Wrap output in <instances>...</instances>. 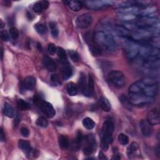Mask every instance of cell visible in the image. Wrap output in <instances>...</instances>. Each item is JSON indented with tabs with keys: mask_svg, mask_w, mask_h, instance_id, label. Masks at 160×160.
<instances>
[{
	"mask_svg": "<svg viewBox=\"0 0 160 160\" xmlns=\"http://www.w3.org/2000/svg\"><path fill=\"white\" fill-rule=\"evenodd\" d=\"M83 146V153L85 155H90L97 150V144L96 138L93 134H88L83 137L82 142Z\"/></svg>",
	"mask_w": 160,
	"mask_h": 160,
	"instance_id": "3957f363",
	"label": "cell"
},
{
	"mask_svg": "<svg viewBox=\"0 0 160 160\" xmlns=\"http://www.w3.org/2000/svg\"><path fill=\"white\" fill-rule=\"evenodd\" d=\"M0 136H1V141H4L5 140V135L2 128L1 129V135H0Z\"/></svg>",
	"mask_w": 160,
	"mask_h": 160,
	"instance_id": "f6af8a7d",
	"label": "cell"
},
{
	"mask_svg": "<svg viewBox=\"0 0 160 160\" xmlns=\"http://www.w3.org/2000/svg\"><path fill=\"white\" fill-rule=\"evenodd\" d=\"M0 35H1V38L3 41H9V35L6 30H2L1 33H0Z\"/></svg>",
	"mask_w": 160,
	"mask_h": 160,
	"instance_id": "ab89813d",
	"label": "cell"
},
{
	"mask_svg": "<svg viewBox=\"0 0 160 160\" xmlns=\"http://www.w3.org/2000/svg\"><path fill=\"white\" fill-rule=\"evenodd\" d=\"M36 124L41 128H46L48 125V121L44 117H40L36 120Z\"/></svg>",
	"mask_w": 160,
	"mask_h": 160,
	"instance_id": "836d02e7",
	"label": "cell"
},
{
	"mask_svg": "<svg viewBox=\"0 0 160 160\" xmlns=\"http://www.w3.org/2000/svg\"><path fill=\"white\" fill-rule=\"evenodd\" d=\"M9 35L13 39H16L19 37V31L15 27H12L9 29Z\"/></svg>",
	"mask_w": 160,
	"mask_h": 160,
	"instance_id": "d590c367",
	"label": "cell"
},
{
	"mask_svg": "<svg viewBox=\"0 0 160 160\" xmlns=\"http://www.w3.org/2000/svg\"><path fill=\"white\" fill-rule=\"evenodd\" d=\"M82 123H83V125L85 128H87V130H92L93 128H94V127L95 126V123L90 118H84L83 121H82Z\"/></svg>",
	"mask_w": 160,
	"mask_h": 160,
	"instance_id": "cb8c5ba5",
	"label": "cell"
},
{
	"mask_svg": "<svg viewBox=\"0 0 160 160\" xmlns=\"http://www.w3.org/2000/svg\"><path fill=\"white\" fill-rule=\"evenodd\" d=\"M43 62L44 66L49 71L54 72L56 70L57 67L55 62L54 61V60L49 58V56H44L43 60Z\"/></svg>",
	"mask_w": 160,
	"mask_h": 160,
	"instance_id": "2e32d148",
	"label": "cell"
},
{
	"mask_svg": "<svg viewBox=\"0 0 160 160\" xmlns=\"http://www.w3.org/2000/svg\"><path fill=\"white\" fill-rule=\"evenodd\" d=\"M57 55L59 57L60 61H68L67 60V55L66 53L65 49H63L62 48H57Z\"/></svg>",
	"mask_w": 160,
	"mask_h": 160,
	"instance_id": "83f0119b",
	"label": "cell"
},
{
	"mask_svg": "<svg viewBox=\"0 0 160 160\" xmlns=\"http://www.w3.org/2000/svg\"><path fill=\"white\" fill-rule=\"evenodd\" d=\"M140 48V45L136 43L134 41L129 39V41L124 45V49L128 58L130 60L136 58L138 55Z\"/></svg>",
	"mask_w": 160,
	"mask_h": 160,
	"instance_id": "5b68a950",
	"label": "cell"
},
{
	"mask_svg": "<svg viewBox=\"0 0 160 160\" xmlns=\"http://www.w3.org/2000/svg\"><path fill=\"white\" fill-rule=\"evenodd\" d=\"M20 131H21V135H22L23 137L28 138L29 136V130H28V129L27 128H26V127H22L21 128Z\"/></svg>",
	"mask_w": 160,
	"mask_h": 160,
	"instance_id": "60d3db41",
	"label": "cell"
},
{
	"mask_svg": "<svg viewBox=\"0 0 160 160\" xmlns=\"http://www.w3.org/2000/svg\"><path fill=\"white\" fill-rule=\"evenodd\" d=\"M157 153H156V154H157V156H159V146H158L156 148V150H155Z\"/></svg>",
	"mask_w": 160,
	"mask_h": 160,
	"instance_id": "7dc6e473",
	"label": "cell"
},
{
	"mask_svg": "<svg viewBox=\"0 0 160 160\" xmlns=\"http://www.w3.org/2000/svg\"><path fill=\"white\" fill-rule=\"evenodd\" d=\"M95 43L101 49L108 51H114L116 49L117 45L114 38L110 33L103 31L96 32L93 35Z\"/></svg>",
	"mask_w": 160,
	"mask_h": 160,
	"instance_id": "6da1fadb",
	"label": "cell"
},
{
	"mask_svg": "<svg viewBox=\"0 0 160 160\" xmlns=\"http://www.w3.org/2000/svg\"><path fill=\"white\" fill-rule=\"evenodd\" d=\"M68 55L71 60L74 62H77L80 60V56L78 53L74 50H68Z\"/></svg>",
	"mask_w": 160,
	"mask_h": 160,
	"instance_id": "d6a6232c",
	"label": "cell"
},
{
	"mask_svg": "<svg viewBox=\"0 0 160 160\" xmlns=\"http://www.w3.org/2000/svg\"><path fill=\"white\" fill-rule=\"evenodd\" d=\"M93 22V18L89 14H83L77 19V25L80 29H87L89 28Z\"/></svg>",
	"mask_w": 160,
	"mask_h": 160,
	"instance_id": "ba28073f",
	"label": "cell"
},
{
	"mask_svg": "<svg viewBox=\"0 0 160 160\" xmlns=\"http://www.w3.org/2000/svg\"><path fill=\"white\" fill-rule=\"evenodd\" d=\"M3 49H2V58H3Z\"/></svg>",
	"mask_w": 160,
	"mask_h": 160,
	"instance_id": "f907efd6",
	"label": "cell"
},
{
	"mask_svg": "<svg viewBox=\"0 0 160 160\" xmlns=\"http://www.w3.org/2000/svg\"><path fill=\"white\" fill-rule=\"evenodd\" d=\"M18 106L19 108L22 111H25L30 108V104L23 99H19L18 100Z\"/></svg>",
	"mask_w": 160,
	"mask_h": 160,
	"instance_id": "4316f807",
	"label": "cell"
},
{
	"mask_svg": "<svg viewBox=\"0 0 160 160\" xmlns=\"http://www.w3.org/2000/svg\"><path fill=\"white\" fill-rule=\"evenodd\" d=\"M141 81L145 86H151V85H155L158 84V82L155 79L150 77L143 78V80H141Z\"/></svg>",
	"mask_w": 160,
	"mask_h": 160,
	"instance_id": "1f68e13d",
	"label": "cell"
},
{
	"mask_svg": "<svg viewBox=\"0 0 160 160\" xmlns=\"http://www.w3.org/2000/svg\"><path fill=\"white\" fill-rule=\"evenodd\" d=\"M79 88L81 90L82 93L86 97H91L92 96L88 88V81L87 77L84 73H81L79 80Z\"/></svg>",
	"mask_w": 160,
	"mask_h": 160,
	"instance_id": "8fae6325",
	"label": "cell"
},
{
	"mask_svg": "<svg viewBox=\"0 0 160 160\" xmlns=\"http://www.w3.org/2000/svg\"><path fill=\"white\" fill-rule=\"evenodd\" d=\"M43 9V8L40 2L36 3L33 6V10L34 11V12H35L36 13H38V14L41 13L42 12Z\"/></svg>",
	"mask_w": 160,
	"mask_h": 160,
	"instance_id": "8d00e7d4",
	"label": "cell"
},
{
	"mask_svg": "<svg viewBox=\"0 0 160 160\" xmlns=\"http://www.w3.org/2000/svg\"><path fill=\"white\" fill-rule=\"evenodd\" d=\"M158 92V84L155 85H151V86H145L141 90V93L145 96L149 98L154 99V98L157 95Z\"/></svg>",
	"mask_w": 160,
	"mask_h": 160,
	"instance_id": "30bf717a",
	"label": "cell"
},
{
	"mask_svg": "<svg viewBox=\"0 0 160 160\" xmlns=\"http://www.w3.org/2000/svg\"><path fill=\"white\" fill-rule=\"evenodd\" d=\"M3 113L6 116L8 117L9 118H13L15 116V112L14 108H13V106L8 103H6L5 104Z\"/></svg>",
	"mask_w": 160,
	"mask_h": 160,
	"instance_id": "ac0fdd59",
	"label": "cell"
},
{
	"mask_svg": "<svg viewBox=\"0 0 160 160\" xmlns=\"http://www.w3.org/2000/svg\"><path fill=\"white\" fill-rule=\"evenodd\" d=\"M51 80L53 83H54L55 84H56V85H60L61 83L60 81V77L58 76V74H56V73H54V74H52L51 77Z\"/></svg>",
	"mask_w": 160,
	"mask_h": 160,
	"instance_id": "f35d334b",
	"label": "cell"
},
{
	"mask_svg": "<svg viewBox=\"0 0 160 160\" xmlns=\"http://www.w3.org/2000/svg\"><path fill=\"white\" fill-rule=\"evenodd\" d=\"M99 159H107V158L105 156V155L102 151H100L99 153Z\"/></svg>",
	"mask_w": 160,
	"mask_h": 160,
	"instance_id": "ee69618b",
	"label": "cell"
},
{
	"mask_svg": "<svg viewBox=\"0 0 160 160\" xmlns=\"http://www.w3.org/2000/svg\"><path fill=\"white\" fill-rule=\"evenodd\" d=\"M18 146L21 150L26 153H28L32 150L31 148L30 143L28 141L24 140H19L18 141Z\"/></svg>",
	"mask_w": 160,
	"mask_h": 160,
	"instance_id": "d6986e66",
	"label": "cell"
},
{
	"mask_svg": "<svg viewBox=\"0 0 160 160\" xmlns=\"http://www.w3.org/2000/svg\"><path fill=\"white\" fill-rule=\"evenodd\" d=\"M66 90L68 94L71 97H74L78 94V89L77 85L73 82H70L68 83L66 87Z\"/></svg>",
	"mask_w": 160,
	"mask_h": 160,
	"instance_id": "ffe728a7",
	"label": "cell"
},
{
	"mask_svg": "<svg viewBox=\"0 0 160 160\" xmlns=\"http://www.w3.org/2000/svg\"><path fill=\"white\" fill-rule=\"evenodd\" d=\"M68 6L73 12H79L83 8V3L79 1H70Z\"/></svg>",
	"mask_w": 160,
	"mask_h": 160,
	"instance_id": "603a6c76",
	"label": "cell"
},
{
	"mask_svg": "<svg viewBox=\"0 0 160 160\" xmlns=\"http://www.w3.org/2000/svg\"><path fill=\"white\" fill-rule=\"evenodd\" d=\"M120 101L121 102L122 104L124 106V108L128 109V110H132V104L129 101V99L126 96L122 95L121 96V97L120 98Z\"/></svg>",
	"mask_w": 160,
	"mask_h": 160,
	"instance_id": "484cf974",
	"label": "cell"
},
{
	"mask_svg": "<svg viewBox=\"0 0 160 160\" xmlns=\"http://www.w3.org/2000/svg\"><path fill=\"white\" fill-rule=\"evenodd\" d=\"M118 18L120 19L125 21L126 23H129L130 21H134L137 18V15H130V14H128V15H121L119 14Z\"/></svg>",
	"mask_w": 160,
	"mask_h": 160,
	"instance_id": "d4e9b609",
	"label": "cell"
},
{
	"mask_svg": "<svg viewBox=\"0 0 160 160\" xmlns=\"http://www.w3.org/2000/svg\"><path fill=\"white\" fill-rule=\"evenodd\" d=\"M114 2L113 1H100V0H94V1L85 2L86 6L94 10H100L107 6H111Z\"/></svg>",
	"mask_w": 160,
	"mask_h": 160,
	"instance_id": "52a82bcc",
	"label": "cell"
},
{
	"mask_svg": "<svg viewBox=\"0 0 160 160\" xmlns=\"http://www.w3.org/2000/svg\"><path fill=\"white\" fill-rule=\"evenodd\" d=\"M140 128L142 134L145 137H150L153 132L152 125L148 122L147 120H142L140 121Z\"/></svg>",
	"mask_w": 160,
	"mask_h": 160,
	"instance_id": "5bb4252c",
	"label": "cell"
},
{
	"mask_svg": "<svg viewBox=\"0 0 160 160\" xmlns=\"http://www.w3.org/2000/svg\"><path fill=\"white\" fill-rule=\"evenodd\" d=\"M108 80L117 88H123L126 83L125 77L123 73L118 70L111 71L108 76Z\"/></svg>",
	"mask_w": 160,
	"mask_h": 160,
	"instance_id": "277c9868",
	"label": "cell"
},
{
	"mask_svg": "<svg viewBox=\"0 0 160 160\" xmlns=\"http://www.w3.org/2000/svg\"><path fill=\"white\" fill-rule=\"evenodd\" d=\"M118 140L119 143L122 145H126L129 143V138L124 133H120L118 135Z\"/></svg>",
	"mask_w": 160,
	"mask_h": 160,
	"instance_id": "f546056e",
	"label": "cell"
},
{
	"mask_svg": "<svg viewBox=\"0 0 160 160\" xmlns=\"http://www.w3.org/2000/svg\"><path fill=\"white\" fill-rule=\"evenodd\" d=\"M59 145L63 149V150H66L70 146V141L68 138L65 135H60L59 136Z\"/></svg>",
	"mask_w": 160,
	"mask_h": 160,
	"instance_id": "7402d4cb",
	"label": "cell"
},
{
	"mask_svg": "<svg viewBox=\"0 0 160 160\" xmlns=\"http://www.w3.org/2000/svg\"><path fill=\"white\" fill-rule=\"evenodd\" d=\"M34 104L41 110V112L49 118H52L56 114V111L52 104L35 95L33 99Z\"/></svg>",
	"mask_w": 160,
	"mask_h": 160,
	"instance_id": "7a4b0ae2",
	"label": "cell"
},
{
	"mask_svg": "<svg viewBox=\"0 0 160 160\" xmlns=\"http://www.w3.org/2000/svg\"><path fill=\"white\" fill-rule=\"evenodd\" d=\"M114 155H113V157L112 158L113 159H120V154L118 151V150H114Z\"/></svg>",
	"mask_w": 160,
	"mask_h": 160,
	"instance_id": "7bdbcfd3",
	"label": "cell"
},
{
	"mask_svg": "<svg viewBox=\"0 0 160 160\" xmlns=\"http://www.w3.org/2000/svg\"><path fill=\"white\" fill-rule=\"evenodd\" d=\"M41 5H42V7L43 8V9H46L48 6H49V2H47V1H41L40 2Z\"/></svg>",
	"mask_w": 160,
	"mask_h": 160,
	"instance_id": "b9f144b4",
	"label": "cell"
},
{
	"mask_svg": "<svg viewBox=\"0 0 160 160\" xmlns=\"http://www.w3.org/2000/svg\"><path fill=\"white\" fill-rule=\"evenodd\" d=\"M88 88L90 93L93 95L94 94V83L93 78L91 74H89L88 78Z\"/></svg>",
	"mask_w": 160,
	"mask_h": 160,
	"instance_id": "e575fe53",
	"label": "cell"
},
{
	"mask_svg": "<svg viewBox=\"0 0 160 160\" xmlns=\"http://www.w3.org/2000/svg\"><path fill=\"white\" fill-rule=\"evenodd\" d=\"M49 25L51 29L52 36L54 38H57L59 35V31L56 24L55 22H53V21H51V22L49 23Z\"/></svg>",
	"mask_w": 160,
	"mask_h": 160,
	"instance_id": "f1b7e54d",
	"label": "cell"
},
{
	"mask_svg": "<svg viewBox=\"0 0 160 160\" xmlns=\"http://www.w3.org/2000/svg\"><path fill=\"white\" fill-rule=\"evenodd\" d=\"M128 99L132 105L136 106L145 105L151 102L153 100V98L146 97V96H145L142 93L129 94Z\"/></svg>",
	"mask_w": 160,
	"mask_h": 160,
	"instance_id": "8992f818",
	"label": "cell"
},
{
	"mask_svg": "<svg viewBox=\"0 0 160 160\" xmlns=\"http://www.w3.org/2000/svg\"><path fill=\"white\" fill-rule=\"evenodd\" d=\"M37 48H38V49H39V50H41V49H42V47H41V44L40 43H37Z\"/></svg>",
	"mask_w": 160,
	"mask_h": 160,
	"instance_id": "681fc988",
	"label": "cell"
},
{
	"mask_svg": "<svg viewBox=\"0 0 160 160\" xmlns=\"http://www.w3.org/2000/svg\"><path fill=\"white\" fill-rule=\"evenodd\" d=\"M26 15H27V18H28L29 20L33 19V18H34V16H33V15H32L30 12H28Z\"/></svg>",
	"mask_w": 160,
	"mask_h": 160,
	"instance_id": "bcb514c9",
	"label": "cell"
},
{
	"mask_svg": "<svg viewBox=\"0 0 160 160\" xmlns=\"http://www.w3.org/2000/svg\"><path fill=\"white\" fill-rule=\"evenodd\" d=\"M98 104L100 107L106 112H108L111 110V104L109 100L105 97H100L98 100Z\"/></svg>",
	"mask_w": 160,
	"mask_h": 160,
	"instance_id": "e0dca14e",
	"label": "cell"
},
{
	"mask_svg": "<svg viewBox=\"0 0 160 160\" xmlns=\"http://www.w3.org/2000/svg\"><path fill=\"white\" fill-rule=\"evenodd\" d=\"M147 121L151 125H158L160 123L159 112L157 109L151 110L147 114Z\"/></svg>",
	"mask_w": 160,
	"mask_h": 160,
	"instance_id": "7c38bea8",
	"label": "cell"
},
{
	"mask_svg": "<svg viewBox=\"0 0 160 160\" xmlns=\"http://www.w3.org/2000/svg\"><path fill=\"white\" fill-rule=\"evenodd\" d=\"M60 73L63 80H68L73 74V70L68 61H60Z\"/></svg>",
	"mask_w": 160,
	"mask_h": 160,
	"instance_id": "9c48e42d",
	"label": "cell"
},
{
	"mask_svg": "<svg viewBox=\"0 0 160 160\" xmlns=\"http://www.w3.org/2000/svg\"><path fill=\"white\" fill-rule=\"evenodd\" d=\"M36 83V80L33 77H26L21 84V89L24 91H32L33 90Z\"/></svg>",
	"mask_w": 160,
	"mask_h": 160,
	"instance_id": "4fadbf2b",
	"label": "cell"
},
{
	"mask_svg": "<svg viewBox=\"0 0 160 160\" xmlns=\"http://www.w3.org/2000/svg\"><path fill=\"white\" fill-rule=\"evenodd\" d=\"M141 12L140 8L136 6H131L128 7H124V8H120L117 12L121 15H137L140 13Z\"/></svg>",
	"mask_w": 160,
	"mask_h": 160,
	"instance_id": "9a60e30c",
	"label": "cell"
},
{
	"mask_svg": "<svg viewBox=\"0 0 160 160\" xmlns=\"http://www.w3.org/2000/svg\"><path fill=\"white\" fill-rule=\"evenodd\" d=\"M5 6H11V2L8 1H5Z\"/></svg>",
	"mask_w": 160,
	"mask_h": 160,
	"instance_id": "c3c4849f",
	"label": "cell"
},
{
	"mask_svg": "<svg viewBox=\"0 0 160 160\" xmlns=\"http://www.w3.org/2000/svg\"><path fill=\"white\" fill-rule=\"evenodd\" d=\"M139 149V145L136 142H132L127 148V154L130 158H131Z\"/></svg>",
	"mask_w": 160,
	"mask_h": 160,
	"instance_id": "44dd1931",
	"label": "cell"
},
{
	"mask_svg": "<svg viewBox=\"0 0 160 160\" xmlns=\"http://www.w3.org/2000/svg\"><path fill=\"white\" fill-rule=\"evenodd\" d=\"M35 28L38 33L40 35H43L46 32V27L44 24L37 23L35 26Z\"/></svg>",
	"mask_w": 160,
	"mask_h": 160,
	"instance_id": "4dcf8cb0",
	"label": "cell"
},
{
	"mask_svg": "<svg viewBox=\"0 0 160 160\" xmlns=\"http://www.w3.org/2000/svg\"><path fill=\"white\" fill-rule=\"evenodd\" d=\"M48 51L49 55H54L57 51V48L53 43H49L48 46Z\"/></svg>",
	"mask_w": 160,
	"mask_h": 160,
	"instance_id": "74e56055",
	"label": "cell"
}]
</instances>
